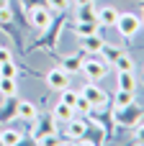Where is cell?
Returning a JSON list of instances; mask_svg holds the SVG:
<instances>
[{"instance_id":"4","label":"cell","mask_w":144,"mask_h":146,"mask_svg":"<svg viewBox=\"0 0 144 146\" xmlns=\"http://www.w3.org/2000/svg\"><path fill=\"white\" fill-rule=\"evenodd\" d=\"M57 133V118L54 115H44V118H33V131H31V139L33 144H41L46 136H54Z\"/></svg>"},{"instance_id":"17","label":"cell","mask_w":144,"mask_h":146,"mask_svg":"<svg viewBox=\"0 0 144 146\" xmlns=\"http://www.w3.org/2000/svg\"><path fill=\"white\" fill-rule=\"evenodd\" d=\"M21 141H23V133H21V131H13V128H3V131H0V144L18 146Z\"/></svg>"},{"instance_id":"28","label":"cell","mask_w":144,"mask_h":146,"mask_svg":"<svg viewBox=\"0 0 144 146\" xmlns=\"http://www.w3.org/2000/svg\"><path fill=\"white\" fill-rule=\"evenodd\" d=\"M49 8L54 13H62V10H70V0H49Z\"/></svg>"},{"instance_id":"26","label":"cell","mask_w":144,"mask_h":146,"mask_svg":"<svg viewBox=\"0 0 144 146\" xmlns=\"http://www.w3.org/2000/svg\"><path fill=\"white\" fill-rule=\"evenodd\" d=\"M75 113H80V115H88V113H93V105L88 103V98H77V103H75Z\"/></svg>"},{"instance_id":"23","label":"cell","mask_w":144,"mask_h":146,"mask_svg":"<svg viewBox=\"0 0 144 146\" xmlns=\"http://www.w3.org/2000/svg\"><path fill=\"white\" fill-rule=\"evenodd\" d=\"M21 74V69H18V64L13 62V59H8V62H0V77H18Z\"/></svg>"},{"instance_id":"19","label":"cell","mask_w":144,"mask_h":146,"mask_svg":"<svg viewBox=\"0 0 144 146\" xmlns=\"http://www.w3.org/2000/svg\"><path fill=\"white\" fill-rule=\"evenodd\" d=\"M52 115H54L57 121H64V123H67L70 118H75V108H70L67 103H62V100H59V103L54 105V110H52Z\"/></svg>"},{"instance_id":"31","label":"cell","mask_w":144,"mask_h":146,"mask_svg":"<svg viewBox=\"0 0 144 146\" xmlns=\"http://www.w3.org/2000/svg\"><path fill=\"white\" fill-rule=\"evenodd\" d=\"M8 59H13V54H10V49H5V46H0V62H8Z\"/></svg>"},{"instance_id":"30","label":"cell","mask_w":144,"mask_h":146,"mask_svg":"<svg viewBox=\"0 0 144 146\" xmlns=\"http://www.w3.org/2000/svg\"><path fill=\"white\" fill-rule=\"evenodd\" d=\"M134 144H144V126L137 128V133H134Z\"/></svg>"},{"instance_id":"3","label":"cell","mask_w":144,"mask_h":146,"mask_svg":"<svg viewBox=\"0 0 144 146\" xmlns=\"http://www.w3.org/2000/svg\"><path fill=\"white\" fill-rule=\"evenodd\" d=\"M82 118H85V133L77 139V144H93V146L106 144V141H108V136H106L103 123H98L90 113H88V115H82Z\"/></svg>"},{"instance_id":"1","label":"cell","mask_w":144,"mask_h":146,"mask_svg":"<svg viewBox=\"0 0 144 146\" xmlns=\"http://www.w3.org/2000/svg\"><path fill=\"white\" fill-rule=\"evenodd\" d=\"M64 26H67V10H62V13H57L52 18V23L41 31V36L26 46V54L28 51H49V54H57V46H59V38H62V28Z\"/></svg>"},{"instance_id":"20","label":"cell","mask_w":144,"mask_h":146,"mask_svg":"<svg viewBox=\"0 0 144 146\" xmlns=\"http://www.w3.org/2000/svg\"><path fill=\"white\" fill-rule=\"evenodd\" d=\"M75 21H98V10L93 8V3L77 5V18H75Z\"/></svg>"},{"instance_id":"29","label":"cell","mask_w":144,"mask_h":146,"mask_svg":"<svg viewBox=\"0 0 144 146\" xmlns=\"http://www.w3.org/2000/svg\"><path fill=\"white\" fill-rule=\"evenodd\" d=\"M21 5H23V10H31V8H39V5L49 8V0H21Z\"/></svg>"},{"instance_id":"5","label":"cell","mask_w":144,"mask_h":146,"mask_svg":"<svg viewBox=\"0 0 144 146\" xmlns=\"http://www.w3.org/2000/svg\"><path fill=\"white\" fill-rule=\"evenodd\" d=\"M116 28H119V33H121L124 38H131V36L139 33V28H142V18H139L137 13H119V18H116Z\"/></svg>"},{"instance_id":"8","label":"cell","mask_w":144,"mask_h":146,"mask_svg":"<svg viewBox=\"0 0 144 146\" xmlns=\"http://www.w3.org/2000/svg\"><path fill=\"white\" fill-rule=\"evenodd\" d=\"M88 80H103L106 77V64H103V59H98L95 54H93V59H82V69H80Z\"/></svg>"},{"instance_id":"16","label":"cell","mask_w":144,"mask_h":146,"mask_svg":"<svg viewBox=\"0 0 144 146\" xmlns=\"http://www.w3.org/2000/svg\"><path fill=\"white\" fill-rule=\"evenodd\" d=\"M116 18H119V10L111 8V5H106V8L98 10V23L100 26H116Z\"/></svg>"},{"instance_id":"27","label":"cell","mask_w":144,"mask_h":146,"mask_svg":"<svg viewBox=\"0 0 144 146\" xmlns=\"http://www.w3.org/2000/svg\"><path fill=\"white\" fill-rule=\"evenodd\" d=\"M131 100H134V92H129V90H119L116 92V105H126Z\"/></svg>"},{"instance_id":"18","label":"cell","mask_w":144,"mask_h":146,"mask_svg":"<svg viewBox=\"0 0 144 146\" xmlns=\"http://www.w3.org/2000/svg\"><path fill=\"white\" fill-rule=\"evenodd\" d=\"M121 54H124V49H121V46H111V44H103V46H100V51H98L95 56H98V59H108V62H116Z\"/></svg>"},{"instance_id":"2","label":"cell","mask_w":144,"mask_h":146,"mask_svg":"<svg viewBox=\"0 0 144 146\" xmlns=\"http://www.w3.org/2000/svg\"><path fill=\"white\" fill-rule=\"evenodd\" d=\"M142 118H144V105L134 103V100L126 105H116V110H113V121L121 128H134V126H139Z\"/></svg>"},{"instance_id":"10","label":"cell","mask_w":144,"mask_h":146,"mask_svg":"<svg viewBox=\"0 0 144 146\" xmlns=\"http://www.w3.org/2000/svg\"><path fill=\"white\" fill-rule=\"evenodd\" d=\"M15 115H18V95H8L3 100V108H0V123L15 121Z\"/></svg>"},{"instance_id":"6","label":"cell","mask_w":144,"mask_h":146,"mask_svg":"<svg viewBox=\"0 0 144 146\" xmlns=\"http://www.w3.org/2000/svg\"><path fill=\"white\" fill-rule=\"evenodd\" d=\"M26 13H28L31 28H36V31H44V28L52 23V18H54V10H52V8H44V5L31 8V10H26Z\"/></svg>"},{"instance_id":"13","label":"cell","mask_w":144,"mask_h":146,"mask_svg":"<svg viewBox=\"0 0 144 146\" xmlns=\"http://www.w3.org/2000/svg\"><path fill=\"white\" fill-rule=\"evenodd\" d=\"M67 139H72V141H77L82 133H85V118H70L67 121Z\"/></svg>"},{"instance_id":"21","label":"cell","mask_w":144,"mask_h":146,"mask_svg":"<svg viewBox=\"0 0 144 146\" xmlns=\"http://www.w3.org/2000/svg\"><path fill=\"white\" fill-rule=\"evenodd\" d=\"M119 90H129V92H134V90H137L134 72H119Z\"/></svg>"},{"instance_id":"22","label":"cell","mask_w":144,"mask_h":146,"mask_svg":"<svg viewBox=\"0 0 144 146\" xmlns=\"http://www.w3.org/2000/svg\"><path fill=\"white\" fill-rule=\"evenodd\" d=\"M0 95L8 98V95H18V85L13 77H0Z\"/></svg>"},{"instance_id":"32","label":"cell","mask_w":144,"mask_h":146,"mask_svg":"<svg viewBox=\"0 0 144 146\" xmlns=\"http://www.w3.org/2000/svg\"><path fill=\"white\" fill-rule=\"evenodd\" d=\"M77 5H88V3H95V0H75Z\"/></svg>"},{"instance_id":"25","label":"cell","mask_w":144,"mask_h":146,"mask_svg":"<svg viewBox=\"0 0 144 146\" xmlns=\"http://www.w3.org/2000/svg\"><path fill=\"white\" fill-rule=\"evenodd\" d=\"M77 98H80V92H75V90H70V87H64V90H62V98H59V100H62V103H67L70 108H75V103H77Z\"/></svg>"},{"instance_id":"12","label":"cell","mask_w":144,"mask_h":146,"mask_svg":"<svg viewBox=\"0 0 144 146\" xmlns=\"http://www.w3.org/2000/svg\"><path fill=\"white\" fill-rule=\"evenodd\" d=\"M100 31V23L98 21H75V33L77 38H85V36H93Z\"/></svg>"},{"instance_id":"11","label":"cell","mask_w":144,"mask_h":146,"mask_svg":"<svg viewBox=\"0 0 144 146\" xmlns=\"http://www.w3.org/2000/svg\"><path fill=\"white\" fill-rule=\"evenodd\" d=\"M82 59H85L82 51H80V54H72V56H62V59H59V67H62L67 74H77V72L82 69Z\"/></svg>"},{"instance_id":"9","label":"cell","mask_w":144,"mask_h":146,"mask_svg":"<svg viewBox=\"0 0 144 146\" xmlns=\"http://www.w3.org/2000/svg\"><path fill=\"white\" fill-rule=\"evenodd\" d=\"M44 80H46L49 90H57V92H62L64 87H70V74H67L62 67H54V69H49V72L44 74Z\"/></svg>"},{"instance_id":"15","label":"cell","mask_w":144,"mask_h":146,"mask_svg":"<svg viewBox=\"0 0 144 146\" xmlns=\"http://www.w3.org/2000/svg\"><path fill=\"white\" fill-rule=\"evenodd\" d=\"M103 44H106V41L100 38V33H93V36H85V38H82V54H85V51H88V54H98Z\"/></svg>"},{"instance_id":"24","label":"cell","mask_w":144,"mask_h":146,"mask_svg":"<svg viewBox=\"0 0 144 146\" xmlns=\"http://www.w3.org/2000/svg\"><path fill=\"white\" fill-rule=\"evenodd\" d=\"M113 64H116L119 72H134V59H131V54H126V51H124Z\"/></svg>"},{"instance_id":"7","label":"cell","mask_w":144,"mask_h":146,"mask_svg":"<svg viewBox=\"0 0 144 146\" xmlns=\"http://www.w3.org/2000/svg\"><path fill=\"white\" fill-rule=\"evenodd\" d=\"M80 95H82V98H88V103L93 105V110H100V108H106V105H108V95H106L98 85H93V82H90V85H85V87L80 90Z\"/></svg>"},{"instance_id":"14","label":"cell","mask_w":144,"mask_h":146,"mask_svg":"<svg viewBox=\"0 0 144 146\" xmlns=\"http://www.w3.org/2000/svg\"><path fill=\"white\" fill-rule=\"evenodd\" d=\"M39 115V110H36V105L31 103V100H18V115L15 118H21V121H33Z\"/></svg>"}]
</instances>
